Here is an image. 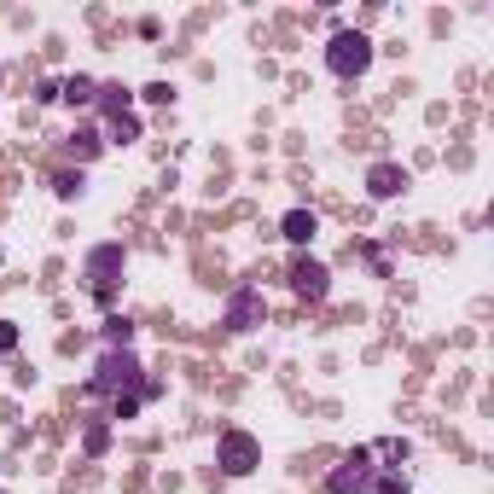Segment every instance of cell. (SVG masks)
I'll list each match as a JSON object with an SVG mask.
<instances>
[{"mask_svg":"<svg viewBox=\"0 0 494 494\" xmlns=\"http://www.w3.org/2000/svg\"><path fill=\"white\" fill-rule=\"evenodd\" d=\"M105 349H134V320L128 314H105Z\"/></svg>","mask_w":494,"mask_h":494,"instance_id":"cell-13","label":"cell"},{"mask_svg":"<svg viewBox=\"0 0 494 494\" xmlns=\"http://www.w3.org/2000/svg\"><path fill=\"white\" fill-rule=\"evenodd\" d=\"M59 99V82H36V105H53Z\"/></svg>","mask_w":494,"mask_h":494,"instance_id":"cell-21","label":"cell"},{"mask_svg":"<svg viewBox=\"0 0 494 494\" xmlns=\"http://www.w3.org/2000/svg\"><path fill=\"white\" fill-rule=\"evenodd\" d=\"M372 494H413V489L401 477H378V482H372Z\"/></svg>","mask_w":494,"mask_h":494,"instance_id":"cell-19","label":"cell"},{"mask_svg":"<svg viewBox=\"0 0 494 494\" xmlns=\"http://www.w3.org/2000/svg\"><path fill=\"white\" fill-rule=\"evenodd\" d=\"M59 99H64V105H76V111H87V105L99 99V82H93V76H70V82H59Z\"/></svg>","mask_w":494,"mask_h":494,"instance_id":"cell-12","label":"cell"},{"mask_svg":"<svg viewBox=\"0 0 494 494\" xmlns=\"http://www.w3.org/2000/svg\"><path fill=\"white\" fill-rule=\"evenodd\" d=\"M0 349H18V326L12 320H0Z\"/></svg>","mask_w":494,"mask_h":494,"instance_id":"cell-22","label":"cell"},{"mask_svg":"<svg viewBox=\"0 0 494 494\" xmlns=\"http://www.w3.org/2000/svg\"><path fill=\"white\" fill-rule=\"evenodd\" d=\"M140 372H146V367H140L134 349H105L99 367H93V378H87V390H93V395H140V390H146Z\"/></svg>","mask_w":494,"mask_h":494,"instance_id":"cell-1","label":"cell"},{"mask_svg":"<svg viewBox=\"0 0 494 494\" xmlns=\"http://www.w3.org/2000/svg\"><path fill=\"white\" fill-rule=\"evenodd\" d=\"M140 395H111V425H128V419H140Z\"/></svg>","mask_w":494,"mask_h":494,"instance_id":"cell-15","label":"cell"},{"mask_svg":"<svg viewBox=\"0 0 494 494\" xmlns=\"http://www.w3.org/2000/svg\"><path fill=\"white\" fill-rule=\"evenodd\" d=\"M111 448V425H87L82 431V454H105Z\"/></svg>","mask_w":494,"mask_h":494,"instance_id":"cell-16","label":"cell"},{"mask_svg":"<svg viewBox=\"0 0 494 494\" xmlns=\"http://www.w3.org/2000/svg\"><path fill=\"white\" fill-rule=\"evenodd\" d=\"M64 146H70V158H76V163H93L99 151H105V134H99L93 123H76V128H70V140H64Z\"/></svg>","mask_w":494,"mask_h":494,"instance_id":"cell-10","label":"cell"},{"mask_svg":"<svg viewBox=\"0 0 494 494\" xmlns=\"http://www.w3.org/2000/svg\"><path fill=\"white\" fill-rule=\"evenodd\" d=\"M105 134H111V146H134V140H140V117H134V111L111 117V128H105Z\"/></svg>","mask_w":494,"mask_h":494,"instance_id":"cell-14","label":"cell"},{"mask_svg":"<svg viewBox=\"0 0 494 494\" xmlns=\"http://www.w3.org/2000/svg\"><path fill=\"white\" fill-rule=\"evenodd\" d=\"M372 59H378V47H372V36H360V29H337V36L326 41V70H332L337 82H360V76L372 70Z\"/></svg>","mask_w":494,"mask_h":494,"instance_id":"cell-2","label":"cell"},{"mask_svg":"<svg viewBox=\"0 0 494 494\" xmlns=\"http://www.w3.org/2000/svg\"><path fill=\"white\" fill-rule=\"evenodd\" d=\"M372 448H355V454H344L332 466V477H326V494H372V482H378V466H372Z\"/></svg>","mask_w":494,"mask_h":494,"instance_id":"cell-3","label":"cell"},{"mask_svg":"<svg viewBox=\"0 0 494 494\" xmlns=\"http://www.w3.org/2000/svg\"><path fill=\"white\" fill-rule=\"evenodd\" d=\"M105 117H123V111H134V87H123V82H99V99H93Z\"/></svg>","mask_w":494,"mask_h":494,"instance_id":"cell-11","label":"cell"},{"mask_svg":"<svg viewBox=\"0 0 494 494\" xmlns=\"http://www.w3.org/2000/svg\"><path fill=\"white\" fill-rule=\"evenodd\" d=\"M408 186H413V174L401 169V163H390V158L367 163V198H372V204H390V198H401Z\"/></svg>","mask_w":494,"mask_h":494,"instance_id":"cell-7","label":"cell"},{"mask_svg":"<svg viewBox=\"0 0 494 494\" xmlns=\"http://www.w3.org/2000/svg\"><path fill=\"white\" fill-rule=\"evenodd\" d=\"M314 233H320V215H314V210H303V204L279 215V239H285V245H296V250H303V245H314Z\"/></svg>","mask_w":494,"mask_h":494,"instance_id":"cell-9","label":"cell"},{"mask_svg":"<svg viewBox=\"0 0 494 494\" xmlns=\"http://www.w3.org/2000/svg\"><path fill=\"white\" fill-rule=\"evenodd\" d=\"M140 99H146V105H174V87L169 82H146V87H140Z\"/></svg>","mask_w":494,"mask_h":494,"instance_id":"cell-18","label":"cell"},{"mask_svg":"<svg viewBox=\"0 0 494 494\" xmlns=\"http://www.w3.org/2000/svg\"><path fill=\"white\" fill-rule=\"evenodd\" d=\"M256 459H262V448H256V436H250V431H222V436H215V466H222L227 477L256 471Z\"/></svg>","mask_w":494,"mask_h":494,"instance_id":"cell-5","label":"cell"},{"mask_svg":"<svg viewBox=\"0 0 494 494\" xmlns=\"http://www.w3.org/2000/svg\"><path fill=\"white\" fill-rule=\"evenodd\" d=\"M372 454H384V459H408V436H395V442H384V448H372Z\"/></svg>","mask_w":494,"mask_h":494,"instance_id":"cell-20","label":"cell"},{"mask_svg":"<svg viewBox=\"0 0 494 494\" xmlns=\"http://www.w3.org/2000/svg\"><path fill=\"white\" fill-rule=\"evenodd\" d=\"M262 314H268L262 291H256V285H245V291H233V296H227V314H222V320H227V332H256V326H262Z\"/></svg>","mask_w":494,"mask_h":494,"instance_id":"cell-8","label":"cell"},{"mask_svg":"<svg viewBox=\"0 0 494 494\" xmlns=\"http://www.w3.org/2000/svg\"><path fill=\"white\" fill-rule=\"evenodd\" d=\"M285 279H291V291L303 296V303H320V296L332 291V268H326L320 256H296V262H291V273H285Z\"/></svg>","mask_w":494,"mask_h":494,"instance_id":"cell-6","label":"cell"},{"mask_svg":"<svg viewBox=\"0 0 494 494\" xmlns=\"http://www.w3.org/2000/svg\"><path fill=\"white\" fill-rule=\"evenodd\" d=\"M87 285H93V296L111 309V296H117V279H123V245H93L87 250Z\"/></svg>","mask_w":494,"mask_h":494,"instance_id":"cell-4","label":"cell"},{"mask_svg":"<svg viewBox=\"0 0 494 494\" xmlns=\"http://www.w3.org/2000/svg\"><path fill=\"white\" fill-rule=\"evenodd\" d=\"M53 192H59V198H64V204H76V198H82V192H87V181H82V169H76V174H59V181H53Z\"/></svg>","mask_w":494,"mask_h":494,"instance_id":"cell-17","label":"cell"}]
</instances>
